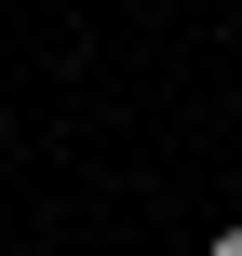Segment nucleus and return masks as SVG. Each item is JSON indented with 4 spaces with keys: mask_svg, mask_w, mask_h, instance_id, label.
<instances>
[{
    "mask_svg": "<svg viewBox=\"0 0 242 256\" xmlns=\"http://www.w3.org/2000/svg\"><path fill=\"white\" fill-rule=\"evenodd\" d=\"M216 256H242V230H216Z\"/></svg>",
    "mask_w": 242,
    "mask_h": 256,
    "instance_id": "obj_1",
    "label": "nucleus"
}]
</instances>
